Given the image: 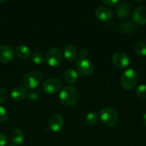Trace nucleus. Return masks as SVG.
<instances>
[{"mask_svg": "<svg viewBox=\"0 0 146 146\" xmlns=\"http://www.w3.org/2000/svg\"><path fill=\"white\" fill-rule=\"evenodd\" d=\"M79 92L74 87L66 86L62 88L60 93V100L64 105L71 106L79 101Z\"/></svg>", "mask_w": 146, "mask_h": 146, "instance_id": "1", "label": "nucleus"}, {"mask_svg": "<svg viewBox=\"0 0 146 146\" xmlns=\"http://www.w3.org/2000/svg\"><path fill=\"white\" fill-rule=\"evenodd\" d=\"M27 95V91L22 86H16L10 92V97L13 101H19L24 99Z\"/></svg>", "mask_w": 146, "mask_h": 146, "instance_id": "14", "label": "nucleus"}, {"mask_svg": "<svg viewBox=\"0 0 146 146\" xmlns=\"http://www.w3.org/2000/svg\"><path fill=\"white\" fill-rule=\"evenodd\" d=\"M102 2L105 5L110 6V7H113V6H115L118 4L119 0H103Z\"/></svg>", "mask_w": 146, "mask_h": 146, "instance_id": "27", "label": "nucleus"}, {"mask_svg": "<svg viewBox=\"0 0 146 146\" xmlns=\"http://www.w3.org/2000/svg\"><path fill=\"white\" fill-rule=\"evenodd\" d=\"M64 78L66 82L70 84H73L77 81L78 78V74L77 72L73 68H70L67 69L64 72Z\"/></svg>", "mask_w": 146, "mask_h": 146, "instance_id": "19", "label": "nucleus"}, {"mask_svg": "<svg viewBox=\"0 0 146 146\" xmlns=\"http://www.w3.org/2000/svg\"><path fill=\"white\" fill-rule=\"evenodd\" d=\"M8 118V113L3 106H0V123H4Z\"/></svg>", "mask_w": 146, "mask_h": 146, "instance_id": "24", "label": "nucleus"}, {"mask_svg": "<svg viewBox=\"0 0 146 146\" xmlns=\"http://www.w3.org/2000/svg\"><path fill=\"white\" fill-rule=\"evenodd\" d=\"M98 113L94 111H91L88 113L85 117V121L88 125H94L98 121Z\"/></svg>", "mask_w": 146, "mask_h": 146, "instance_id": "21", "label": "nucleus"}, {"mask_svg": "<svg viewBox=\"0 0 146 146\" xmlns=\"http://www.w3.org/2000/svg\"><path fill=\"white\" fill-rule=\"evenodd\" d=\"M7 97V93L5 90L0 88V104L6 101Z\"/></svg>", "mask_w": 146, "mask_h": 146, "instance_id": "26", "label": "nucleus"}, {"mask_svg": "<svg viewBox=\"0 0 146 146\" xmlns=\"http://www.w3.org/2000/svg\"><path fill=\"white\" fill-rule=\"evenodd\" d=\"M94 15L97 19L101 21H107L113 18V11L109 7L101 6L96 9Z\"/></svg>", "mask_w": 146, "mask_h": 146, "instance_id": "10", "label": "nucleus"}, {"mask_svg": "<svg viewBox=\"0 0 146 146\" xmlns=\"http://www.w3.org/2000/svg\"><path fill=\"white\" fill-rule=\"evenodd\" d=\"M15 52L19 58H23V59H27L29 57H30L31 54V49L24 44H19L17 46Z\"/></svg>", "mask_w": 146, "mask_h": 146, "instance_id": "18", "label": "nucleus"}, {"mask_svg": "<svg viewBox=\"0 0 146 146\" xmlns=\"http://www.w3.org/2000/svg\"><path fill=\"white\" fill-rule=\"evenodd\" d=\"M136 94L140 98H146V85L145 84H140L136 88Z\"/></svg>", "mask_w": 146, "mask_h": 146, "instance_id": "23", "label": "nucleus"}, {"mask_svg": "<svg viewBox=\"0 0 146 146\" xmlns=\"http://www.w3.org/2000/svg\"><path fill=\"white\" fill-rule=\"evenodd\" d=\"M89 54V51L87 50V48H82L80 50V54L81 56V57H86Z\"/></svg>", "mask_w": 146, "mask_h": 146, "instance_id": "29", "label": "nucleus"}, {"mask_svg": "<svg viewBox=\"0 0 146 146\" xmlns=\"http://www.w3.org/2000/svg\"><path fill=\"white\" fill-rule=\"evenodd\" d=\"M77 71L82 76H89L92 73L94 66L90 59L87 57H79L76 61Z\"/></svg>", "mask_w": 146, "mask_h": 146, "instance_id": "5", "label": "nucleus"}, {"mask_svg": "<svg viewBox=\"0 0 146 146\" xmlns=\"http://www.w3.org/2000/svg\"><path fill=\"white\" fill-rule=\"evenodd\" d=\"M63 54L67 61H74L77 55V48L72 44H67L63 48Z\"/></svg>", "mask_w": 146, "mask_h": 146, "instance_id": "15", "label": "nucleus"}, {"mask_svg": "<svg viewBox=\"0 0 146 146\" xmlns=\"http://www.w3.org/2000/svg\"><path fill=\"white\" fill-rule=\"evenodd\" d=\"M138 80V75L133 68H127L123 72L121 77V85L125 90H131L135 88Z\"/></svg>", "mask_w": 146, "mask_h": 146, "instance_id": "2", "label": "nucleus"}, {"mask_svg": "<svg viewBox=\"0 0 146 146\" xmlns=\"http://www.w3.org/2000/svg\"><path fill=\"white\" fill-rule=\"evenodd\" d=\"M31 61L36 64H42L44 62V56L41 52L36 51L31 55Z\"/></svg>", "mask_w": 146, "mask_h": 146, "instance_id": "22", "label": "nucleus"}, {"mask_svg": "<svg viewBox=\"0 0 146 146\" xmlns=\"http://www.w3.org/2000/svg\"><path fill=\"white\" fill-rule=\"evenodd\" d=\"M62 88V82L60 79L56 78H48L44 82L42 88L47 94H55Z\"/></svg>", "mask_w": 146, "mask_h": 146, "instance_id": "8", "label": "nucleus"}, {"mask_svg": "<svg viewBox=\"0 0 146 146\" xmlns=\"http://www.w3.org/2000/svg\"><path fill=\"white\" fill-rule=\"evenodd\" d=\"M132 11L131 4L128 1H123L119 4L116 9V14L120 18H125L130 14Z\"/></svg>", "mask_w": 146, "mask_h": 146, "instance_id": "13", "label": "nucleus"}, {"mask_svg": "<svg viewBox=\"0 0 146 146\" xmlns=\"http://www.w3.org/2000/svg\"><path fill=\"white\" fill-rule=\"evenodd\" d=\"M133 19L138 24H146V6H139L135 9L133 14Z\"/></svg>", "mask_w": 146, "mask_h": 146, "instance_id": "12", "label": "nucleus"}, {"mask_svg": "<svg viewBox=\"0 0 146 146\" xmlns=\"http://www.w3.org/2000/svg\"><path fill=\"white\" fill-rule=\"evenodd\" d=\"M113 64L117 68H125L129 66L130 63V56L126 53L118 51L115 53L112 56Z\"/></svg>", "mask_w": 146, "mask_h": 146, "instance_id": "7", "label": "nucleus"}, {"mask_svg": "<svg viewBox=\"0 0 146 146\" xmlns=\"http://www.w3.org/2000/svg\"><path fill=\"white\" fill-rule=\"evenodd\" d=\"M43 78V74L40 71L34 70L27 72L23 78L24 85L27 88L32 89L40 84Z\"/></svg>", "mask_w": 146, "mask_h": 146, "instance_id": "4", "label": "nucleus"}, {"mask_svg": "<svg viewBox=\"0 0 146 146\" xmlns=\"http://www.w3.org/2000/svg\"><path fill=\"white\" fill-rule=\"evenodd\" d=\"M27 98L31 102H34V101H36L39 98L38 94L36 92H30L27 94Z\"/></svg>", "mask_w": 146, "mask_h": 146, "instance_id": "25", "label": "nucleus"}, {"mask_svg": "<svg viewBox=\"0 0 146 146\" xmlns=\"http://www.w3.org/2000/svg\"><path fill=\"white\" fill-rule=\"evenodd\" d=\"M143 123H144V125L146 126V113H145V114L143 115Z\"/></svg>", "mask_w": 146, "mask_h": 146, "instance_id": "30", "label": "nucleus"}, {"mask_svg": "<svg viewBox=\"0 0 146 146\" xmlns=\"http://www.w3.org/2000/svg\"><path fill=\"white\" fill-rule=\"evenodd\" d=\"M62 54L57 47H52L47 51L46 56V61L51 66H57L62 63Z\"/></svg>", "mask_w": 146, "mask_h": 146, "instance_id": "6", "label": "nucleus"}, {"mask_svg": "<svg viewBox=\"0 0 146 146\" xmlns=\"http://www.w3.org/2000/svg\"><path fill=\"white\" fill-rule=\"evenodd\" d=\"M100 118L107 126L113 127L118 121V113L113 107H105L100 111Z\"/></svg>", "mask_w": 146, "mask_h": 146, "instance_id": "3", "label": "nucleus"}, {"mask_svg": "<svg viewBox=\"0 0 146 146\" xmlns=\"http://www.w3.org/2000/svg\"><path fill=\"white\" fill-rule=\"evenodd\" d=\"M134 51L139 56H146V44L143 41H137L134 45Z\"/></svg>", "mask_w": 146, "mask_h": 146, "instance_id": "20", "label": "nucleus"}, {"mask_svg": "<svg viewBox=\"0 0 146 146\" xmlns=\"http://www.w3.org/2000/svg\"><path fill=\"white\" fill-rule=\"evenodd\" d=\"M7 143V136L4 133H0V146H5Z\"/></svg>", "mask_w": 146, "mask_h": 146, "instance_id": "28", "label": "nucleus"}, {"mask_svg": "<svg viewBox=\"0 0 146 146\" xmlns=\"http://www.w3.org/2000/svg\"><path fill=\"white\" fill-rule=\"evenodd\" d=\"M8 146H14V145H8Z\"/></svg>", "mask_w": 146, "mask_h": 146, "instance_id": "32", "label": "nucleus"}, {"mask_svg": "<svg viewBox=\"0 0 146 146\" xmlns=\"http://www.w3.org/2000/svg\"><path fill=\"white\" fill-rule=\"evenodd\" d=\"M136 30V26L130 21H126L119 27V31L124 34H131Z\"/></svg>", "mask_w": 146, "mask_h": 146, "instance_id": "17", "label": "nucleus"}, {"mask_svg": "<svg viewBox=\"0 0 146 146\" xmlns=\"http://www.w3.org/2000/svg\"><path fill=\"white\" fill-rule=\"evenodd\" d=\"M64 125V119L60 114H54L49 121V127L53 132H58Z\"/></svg>", "mask_w": 146, "mask_h": 146, "instance_id": "11", "label": "nucleus"}, {"mask_svg": "<svg viewBox=\"0 0 146 146\" xmlns=\"http://www.w3.org/2000/svg\"><path fill=\"white\" fill-rule=\"evenodd\" d=\"M5 0H0V3H4V2H5Z\"/></svg>", "mask_w": 146, "mask_h": 146, "instance_id": "31", "label": "nucleus"}, {"mask_svg": "<svg viewBox=\"0 0 146 146\" xmlns=\"http://www.w3.org/2000/svg\"><path fill=\"white\" fill-rule=\"evenodd\" d=\"M10 137H11V140L13 143L15 145H19L24 143V135L22 131L18 128H15L11 131V133H10Z\"/></svg>", "mask_w": 146, "mask_h": 146, "instance_id": "16", "label": "nucleus"}, {"mask_svg": "<svg viewBox=\"0 0 146 146\" xmlns=\"http://www.w3.org/2000/svg\"><path fill=\"white\" fill-rule=\"evenodd\" d=\"M15 51L11 46L7 45L0 46V62L8 64L14 58Z\"/></svg>", "mask_w": 146, "mask_h": 146, "instance_id": "9", "label": "nucleus"}]
</instances>
